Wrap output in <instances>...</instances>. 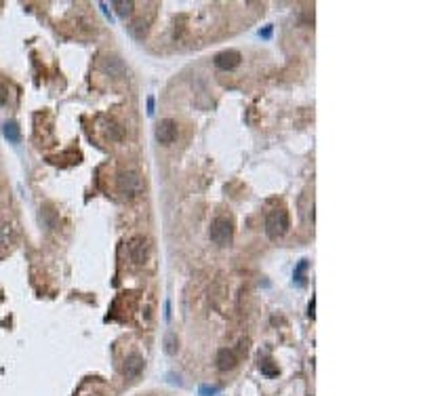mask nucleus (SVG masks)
<instances>
[{
  "label": "nucleus",
  "mask_w": 421,
  "mask_h": 396,
  "mask_svg": "<svg viewBox=\"0 0 421 396\" xmlns=\"http://www.w3.org/2000/svg\"><path fill=\"white\" fill-rule=\"evenodd\" d=\"M289 226H291V221H289V213L285 209H274L266 217V234L272 240L283 238L289 232Z\"/></svg>",
  "instance_id": "f257e3e1"
},
{
  "label": "nucleus",
  "mask_w": 421,
  "mask_h": 396,
  "mask_svg": "<svg viewBox=\"0 0 421 396\" xmlns=\"http://www.w3.org/2000/svg\"><path fill=\"white\" fill-rule=\"evenodd\" d=\"M208 236H211V240H213L215 245H219V247H227V245L232 243V238H234L232 221L227 219V217H215L213 223H211Z\"/></svg>",
  "instance_id": "f03ea898"
},
{
  "label": "nucleus",
  "mask_w": 421,
  "mask_h": 396,
  "mask_svg": "<svg viewBox=\"0 0 421 396\" xmlns=\"http://www.w3.org/2000/svg\"><path fill=\"white\" fill-rule=\"evenodd\" d=\"M144 181L137 171H120L118 173V192L125 198H133L142 192Z\"/></svg>",
  "instance_id": "7ed1b4c3"
},
{
  "label": "nucleus",
  "mask_w": 421,
  "mask_h": 396,
  "mask_svg": "<svg viewBox=\"0 0 421 396\" xmlns=\"http://www.w3.org/2000/svg\"><path fill=\"white\" fill-rule=\"evenodd\" d=\"M156 139H158V144H162V146L173 144L175 139H177V123H175L173 118L160 120L158 127H156Z\"/></svg>",
  "instance_id": "20e7f679"
},
{
  "label": "nucleus",
  "mask_w": 421,
  "mask_h": 396,
  "mask_svg": "<svg viewBox=\"0 0 421 396\" xmlns=\"http://www.w3.org/2000/svg\"><path fill=\"white\" fill-rule=\"evenodd\" d=\"M129 253H131V260L135 264H144L148 260V253H150V245H148V238L144 236H137L131 240L129 245Z\"/></svg>",
  "instance_id": "39448f33"
},
{
  "label": "nucleus",
  "mask_w": 421,
  "mask_h": 396,
  "mask_svg": "<svg viewBox=\"0 0 421 396\" xmlns=\"http://www.w3.org/2000/svg\"><path fill=\"white\" fill-rule=\"evenodd\" d=\"M238 63H240V53L234 49L221 51V53L215 55V65L219 67V70H234Z\"/></svg>",
  "instance_id": "423d86ee"
},
{
  "label": "nucleus",
  "mask_w": 421,
  "mask_h": 396,
  "mask_svg": "<svg viewBox=\"0 0 421 396\" xmlns=\"http://www.w3.org/2000/svg\"><path fill=\"white\" fill-rule=\"evenodd\" d=\"M142 371H144V356H139V354H131L125 360V365H122V373H125L127 380H135Z\"/></svg>",
  "instance_id": "0eeeda50"
},
{
  "label": "nucleus",
  "mask_w": 421,
  "mask_h": 396,
  "mask_svg": "<svg viewBox=\"0 0 421 396\" xmlns=\"http://www.w3.org/2000/svg\"><path fill=\"white\" fill-rule=\"evenodd\" d=\"M236 356H234V352L232 350H227V348H223V350H219L217 352V369L219 371H232L234 367H236Z\"/></svg>",
  "instance_id": "6e6552de"
},
{
  "label": "nucleus",
  "mask_w": 421,
  "mask_h": 396,
  "mask_svg": "<svg viewBox=\"0 0 421 396\" xmlns=\"http://www.w3.org/2000/svg\"><path fill=\"white\" fill-rule=\"evenodd\" d=\"M3 135L7 137L11 144H19V139H21L19 127H17V123H13V120H9V123L3 125Z\"/></svg>",
  "instance_id": "1a4fd4ad"
},
{
  "label": "nucleus",
  "mask_w": 421,
  "mask_h": 396,
  "mask_svg": "<svg viewBox=\"0 0 421 396\" xmlns=\"http://www.w3.org/2000/svg\"><path fill=\"white\" fill-rule=\"evenodd\" d=\"M112 7L116 9V13H118V17H122V19H127V17L133 13V3L129 0V3H122V0H116V3H112Z\"/></svg>",
  "instance_id": "9d476101"
},
{
  "label": "nucleus",
  "mask_w": 421,
  "mask_h": 396,
  "mask_svg": "<svg viewBox=\"0 0 421 396\" xmlns=\"http://www.w3.org/2000/svg\"><path fill=\"white\" fill-rule=\"evenodd\" d=\"M177 348H179L177 335H175V333H167V337H165V352H167L169 356H175V354H177Z\"/></svg>",
  "instance_id": "9b49d317"
},
{
  "label": "nucleus",
  "mask_w": 421,
  "mask_h": 396,
  "mask_svg": "<svg viewBox=\"0 0 421 396\" xmlns=\"http://www.w3.org/2000/svg\"><path fill=\"white\" fill-rule=\"evenodd\" d=\"M306 268H308V262L301 260L299 266H297V270H295V281H297V285H303V270H306Z\"/></svg>",
  "instance_id": "f8f14e48"
},
{
  "label": "nucleus",
  "mask_w": 421,
  "mask_h": 396,
  "mask_svg": "<svg viewBox=\"0 0 421 396\" xmlns=\"http://www.w3.org/2000/svg\"><path fill=\"white\" fill-rule=\"evenodd\" d=\"M219 392V386H202L200 388V396H215Z\"/></svg>",
  "instance_id": "ddd939ff"
},
{
  "label": "nucleus",
  "mask_w": 421,
  "mask_h": 396,
  "mask_svg": "<svg viewBox=\"0 0 421 396\" xmlns=\"http://www.w3.org/2000/svg\"><path fill=\"white\" fill-rule=\"evenodd\" d=\"M7 101H9V87L5 82H0V106H5Z\"/></svg>",
  "instance_id": "4468645a"
},
{
  "label": "nucleus",
  "mask_w": 421,
  "mask_h": 396,
  "mask_svg": "<svg viewBox=\"0 0 421 396\" xmlns=\"http://www.w3.org/2000/svg\"><path fill=\"white\" fill-rule=\"evenodd\" d=\"M148 114H154V97H148Z\"/></svg>",
  "instance_id": "2eb2a0df"
},
{
  "label": "nucleus",
  "mask_w": 421,
  "mask_h": 396,
  "mask_svg": "<svg viewBox=\"0 0 421 396\" xmlns=\"http://www.w3.org/2000/svg\"><path fill=\"white\" fill-rule=\"evenodd\" d=\"M272 34V28H268V30H263V32H259V36H263V38H268Z\"/></svg>",
  "instance_id": "dca6fc26"
},
{
  "label": "nucleus",
  "mask_w": 421,
  "mask_h": 396,
  "mask_svg": "<svg viewBox=\"0 0 421 396\" xmlns=\"http://www.w3.org/2000/svg\"><path fill=\"white\" fill-rule=\"evenodd\" d=\"M308 310H310V316H312V318H314V299H312V301H310V308H308Z\"/></svg>",
  "instance_id": "f3484780"
}]
</instances>
